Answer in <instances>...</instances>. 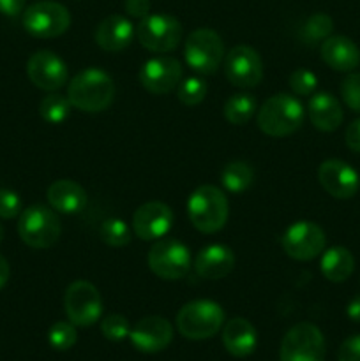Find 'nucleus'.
<instances>
[{
    "label": "nucleus",
    "instance_id": "1",
    "mask_svg": "<svg viewBox=\"0 0 360 361\" xmlns=\"http://www.w3.org/2000/svg\"><path fill=\"white\" fill-rule=\"evenodd\" d=\"M115 97V83L112 76L97 67L78 73L67 87L71 106L85 113L104 111Z\"/></svg>",
    "mask_w": 360,
    "mask_h": 361
},
{
    "label": "nucleus",
    "instance_id": "2",
    "mask_svg": "<svg viewBox=\"0 0 360 361\" xmlns=\"http://www.w3.org/2000/svg\"><path fill=\"white\" fill-rule=\"evenodd\" d=\"M306 109L302 102L289 94L272 95L258 111L256 122L261 133L272 137H284L302 127Z\"/></svg>",
    "mask_w": 360,
    "mask_h": 361
},
{
    "label": "nucleus",
    "instance_id": "3",
    "mask_svg": "<svg viewBox=\"0 0 360 361\" xmlns=\"http://www.w3.org/2000/svg\"><path fill=\"white\" fill-rule=\"evenodd\" d=\"M228 197L215 185L198 187L187 201V215L191 224L198 231L207 235L221 231L228 221Z\"/></svg>",
    "mask_w": 360,
    "mask_h": 361
},
{
    "label": "nucleus",
    "instance_id": "4",
    "mask_svg": "<svg viewBox=\"0 0 360 361\" xmlns=\"http://www.w3.org/2000/svg\"><path fill=\"white\" fill-rule=\"evenodd\" d=\"M176 330L189 341H205L217 334L224 323V310L212 300H194L176 314Z\"/></svg>",
    "mask_w": 360,
    "mask_h": 361
},
{
    "label": "nucleus",
    "instance_id": "5",
    "mask_svg": "<svg viewBox=\"0 0 360 361\" xmlns=\"http://www.w3.org/2000/svg\"><path fill=\"white\" fill-rule=\"evenodd\" d=\"M18 235L32 249H49L59 242L62 224L52 207L30 204L20 214Z\"/></svg>",
    "mask_w": 360,
    "mask_h": 361
},
{
    "label": "nucleus",
    "instance_id": "6",
    "mask_svg": "<svg viewBox=\"0 0 360 361\" xmlns=\"http://www.w3.org/2000/svg\"><path fill=\"white\" fill-rule=\"evenodd\" d=\"M187 66L200 74H214L224 60V42L210 28H198L191 32L184 46Z\"/></svg>",
    "mask_w": 360,
    "mask_h": 361
},
{
    "label": "nucleus",
    "instance_id": "7",
    "mask_svg": "<svg viewBox=\"0 0 360 361\" xmlns=\"http://www.w3.org/2000/svg\"><path fill=\"white\" fill-rule=\"evenodd\" d=\"M148 268L162 281H180L189 274L193 256L179 240H157L148 250Z\"/></svg>",
    "mask_w": 360,
    "mask_h": 361
},
{
    "label": "nucleus",
    "instance_id": "8",
    "mask_svg": "<svg viewBox=\"0 0 360 361\" xmlns=\"http://www.w3.org/2000/svg\"><path fill=\"white\" fill-rule=\"evenodd\" d=\"M21 21L25 30L34 37L52 39L67 32L71 25V14L60 2L41 0L25 9Z\"/></svg>",
    "mask_w": 360,
    "mask_h": 361
},
{
    "label": "nucleus",
    "instance_id": "9",
    "mask_svg": "<svg viewBox=\"0 0 360 361\" xmlns=\"http://www.w3.org/2000/svg\"><path fill=\"white\" fill-rule=\"evenodd\" d=\"M136 39L152 53H169L180 44L182 25L169 14H148L136 27Z\"/></svg>",
    "mask_w": 360,
    "mask_h": 361
},
{
    "label": "nucleus",
    "instance_id": "10",
    "mask_svg": "<svg viewBox=\"0 0 360 361\" xmlns=\"http://www.w3.org/2000/svg\"><path fill=\"white\" fill-rule=\"evenodd\" d=\"M281 361H323L325 337L313 323H299L289 328L281 342Z\"/></svg>",
    "mask_w": 360,
    "mask_h": 361
},
{
    "label": "nucleus",
    "instance_id": "11",
    "mask_svg": "<svg viewBox=\"0 0 360 361\" xmlns=\"http://www.w3.org/2000/svg\"><path fill=\"white\" fill-rule=\"evenodd\" d=\"M64 307L71 323L81 328L95 324L102 314L101 295L88 281H76L66 289Z\"/></svg>",
    "mask_w": 360,
    "mask_h": 361
},
{
    "label": "nucleus",
    "instance_id": "12",
    "mask_svg": "<svg viewBox=\"0 0 360 361\" xmlns=\"http://www.w3.org/2000/svg\"><path fill=\"white\" fill-rule=\"evenodd\" d=\"M286 256L295 261H311L320 256L327 245L325 231L311 221H299L289 226L281 238Z\"/></svg>",
    "mask_w": 360,
    "mask_h": 361
},
{
    "label": "nucleus",
    "instance_id": "13",
    "mask_svg": "<svg viewBox=\"0 0 360 361\" xmlns=\"http://www.w3.org/2000/svg\"><path fill=\"white\" fill-rule=\"evenodd\" d=\"M226 80L239 88H254L263 80V62L251 46H235L224 56Z\"/></svg>",
    "mask_w": 360,
    "mask_h": 361
},
{
    "label": "nucleus",
    "instance_id": "14",
    "mask_svg": "<svg viewBox=\"0 0 360 361\" xmlns=\"http://www.w3.org/2000/svg\"><path fill=\"white\" fill-rule=\"evenodd\" d=\"M27 74L32 85L44 92H56L69 80L67 63L48 49H39L28 59Z\"/></svg>",
    "mask_w": 360,
    "mask_h": 361
},
{
    "label": "nucleus",
    "instance_id": "15",
    "mask_svg": "<svg viewBox=\"0 0 360 361\" xmlns=\"http://www.w3.org/2000/svg\"><path fill=\"white\" fill-rule=\"evenodd\" d=\"M141 87L154 95H162L176 88L182 80V63L173 56H154L141 66L138 74Z\"/></svg>",
    "mask_w": 360,
    "mask_h": 361
},
{
    "label": "nucleus",
    "instance_id": "16",
    "mask_svg": "<svg viewBox=\"0 0 360 361\" xmlns=\"http://www.w3.org/2000/svg\"><path fill=\"white\" fill-rule=\"evenodd\" d=\"M173 226L172 208L161 201H148L133 214L134 235L145 242L164 238Z\"/></svg>",
    "mask_w": 360,
    "mask_h": 361
},
{
    "label": "nucleus",
    "instance_id": "17",
    "mask_svg": "<svg viewBox=\"0 0 360 361\" xmlns=\"http://www.w3.org/2000/svg\"><path fill=\"white\" fill-rule=\"evenodd\" d=\"M321 187L335 200H349L360 189V176L348 162L339 159L323 161L318 168Z\"/></svg>",
    "mask_w": 360,
    "mask_h": 361
},
{
    "label": "nucleus",
    "instance_id": "18",
    "mask_svg": "<svg viewBox=\"0 0 360 361\" xmlns=\"http://www.w3.org/2000/svg\"><path fill=\"white\" fill-rule=\"evenodd\" d=\"M131 344L141 353H159L173 341V326L161 316L143 317L129 334Z\"/></svg>",
    "mask_w": 360,
    "mask_h": 361
},
{
    "label": "nucleus",
    "instance_id": "19",
    "mask_svg": "<svg viewBox=\"0 0 360 361\" xmlns=\"http://www.w3.org/2000/svg\"><path fill=\"white\" fill-rule=\"evenodd\" d=\"M94 37L101 49L108 53H119L133 42V39L136 37V28L129 18L122 14H112L97 25Z\"/></svg>",
    "mask_w": 360,
    "mask_h": 361
},
{
    "label": "nucleus",
    "instance_id": "20",
    "mask_svg": "<svg viewBox=\"0 0 360 361\" xmlns=\"http://www.w3.org/2000/svg\"><path fill=\"white\" fill-rule=\"evenodd\" d=\"M235 268V254L228 245L212 243L203 247L194 257V270L201 279L219 281L229 275Z\"/></svg>",
    "mask_w": 360,
    "mask_h": 361
},
{
    "label": "nucleus",
    "instance_id": "21",
    "mask_svg": "<svg viewBox=\"0 0 360 361\" xmlns=\"http://www.w3.org/2000/svg\"><path fill=\"white\" fill-rule=\"evenodd\" d=\"M321 59L337 73H353L360 66V48L346 35H330L321 42Z\"/></svg>",
    "mask_w": 360,
    "mask_h": 361
},
{
    "label": "nucleus",
    "instance_id": "22",
    "mask_svg": "<svg viewBox=\"0 0 360 361\" xmlns=\"http://www.w3.org/2000/svg\"><path fill=\"white\" fill-rule=\"evenodd\" d=\"M307 116L309 122L321 133H332L339 129L342 123L344 113L337 99L328 92H316L309 97L307 102Z\"/></svg>",
    "mask_w": 360,
    "mask_h": 361
},
{
    "label": "nucleus",
    "instance_id": "23",
    "mask_svg": "<svg viewBox=\"0 0 360 361\" xmlns=\"http://www.w3.org/2000/svg\"><path fill=\"white\" fill-rule=\"evenodd\" d=\"M222 344L235 358H247L256 349L258 334L247 319L233 317L222 328Z\"/></svg>",
    "mask_w": 360,
    "mask_h": 361
},
{
    "label": "nucleus",
    "instance_id": "24",
    "mask_svg": "<svg viewBox=\"0 0 360 361\" xmlns=\"http://www.w3.org/2000/svg\"><path fill=\"white\" fill-rule=\"evenodd\" d=\"M49 207L60 214H78L87 207V192L74 180H56L48 187Z\"/></svg>",
    "mask_w": 360,
    "mask_h": 361
},
{
    "label": "nucleus",
    "instance_id": "25",
    "mask_svg": "<svg viewBox=\"0 0 360 361\" xmlns=\"http://www.w3.org/2000/svg\"><path fill=\"white\" fill-rule=\"evenodd\" d=\"M320 270L330 282H344L355 270V257L346 247H330L321 256Z\"/></svg>",
    "mask_w": 360,
    "mask_h": 361
},
{
    "label": "nucleus",
    "instance_id": "26",
    "mask_svg": "<svg viewBox=\"0 0 360 361\" xmlns=\"http://www.w3.org/2000/svg\"><path fill=\"white\" fill-rule=\"evenodd\" d=\"M254 180V171L247 162L233 161L222 168L221 183L228 192L242 194L251 187Z\"/></svg>",
    "mask_w": 360,
    "mask_h": 361
},
{
    "label": "nucleus",
    "instance_id": "27",
    "mask_svg": "<svg viewBox=\"0 0 360 361\" xmlns=\"http://www.w3.org/2000/svg\"><path fill=\"white\" fill-rule=\"evenodd\" d=\"M256 111V99L249 94H235L226 101L224 118L232 126H246Z\"/></svg>",
    "mask_w": 360,
    "mask_h": 361
},
{
    "label": "nucleus",
    "instance_id": "28",
    "mask_svg": "<svg viewBox=\"0 0 360 361\" xmlns=\"http://www.w3.org/2000/svg\"><path fill=\"white\" fill-rule=\"evenodd\" d=\"M71 101L67 99V95L56 94V92H49L41 102H39V113H41L42 120L53 126H59V123L66 122L69 118L71 113Z\"/></svg>",
    "mask_w": 360,
    "mask_h": 361
},
{
    "label": "nucleus",
    "instance_id": "29",
    "mask_svg": "<svg viewBox=\"0 0 360 361\" xmlns=\"http://www.w3.org/2000/svg\"><path fill=\"white\" fill-rule=\"evenodd\" d=\"M332 30H334L332 18L325 13H316L304 21L302 28H300V39L307 44H318L330 37Z\"/></svg>",
    "mask_w": 360,
    "mask_h": 361
},
{
    "label": "nucleus",
    "instance_id": "30",
    "mask_svg": "<svg viewBox=\"0 0 360 361\" xmlns=\"http://www.w3.org/2000/svg\"><path fill=\"white\" fill-rule=\"evenodd\" d=\"M99 238L109 247H124L133 238V231L122 219H106L99 228Z\"/></svg>",
    "mask_w": 360,
    "mask_h": 361
},
{
    "label": "nucleus",
    "instance_id": "31",
    "mask_svg": "<svg viewBox=\"0 0 360 361\" xmlns=\"http://www.w3.org/2000/svg\"><path fill=\"white\" fill-rule=\"evenodd\" d=\"M78 341V331L73 323L67 321H59L53 324L48 331V342L56 351H69Z\"/></svg>",
    "mask_w": 360,
    "mask_h": 361
},
{
    "label": "nucleus",
    "instance_id": "32",
    "mask_svg": "<svg viewBox=\"0 0 360 361\" xmlns=\"http://www.w3.org/2000/svg\"><path fill=\"white\" fill-rule=\"evenodd\" d=\"M208 85L205 83V80L201 78H187L182 83L179 85V101L186 106H196L200 102H203V99L207 97Z\"/></svg>",
    "mask_w": 360,
    "mask_h": 361
},
{
    "label": "nucleus",
    "instance_id": "33",
    "mask_svg": "<svg viewBox=\"0 0 360 361\" xmlns=\"http://www.w3.org/2000/svg\"><path fill=\"white\" fill-rule=\"evenodd\" d=\"M101 331L104 338L112 342H120L126 337H129L131 326L129 321L120 314H109L101 321Z\"/></svg>",
    "mask_w": 360,
    "mask_h": 361
},
{
    "label": "nucleus",
    "instance_id": "34",
    "mask_svg": "<svg viewBox=\"0 0 360 361\" xmlns=\"http://www.w3.org/2000/svg\"><path fill=\"white\" fill-rule=\"evenodd\" d=\"M289 88L293 90L295 95H313L318 87V78L316 74L311 73L307 69H296L289 74Z\"/></svg>",
    "mask_w": 360,
    "mask_h": 361
},
{
    "label": "nucleus",
    "instance_id": "35",
    "mask_svg": "<svg viewBox=\"0 0 360 361\" xmlns=\"http://www.w3.org/2000/svg\"><path fill=\"white\" fill-rule=\"evenodd\" d=\"M341 95L352 111L360 113V73H349L341 83Z\"/></svg>",
    "mask_w": 360,
    "mask_h": 361
},
{
    "label": "nucleus",
    "instance_id": "36",
    "mask_svg": "<svg viewBox=\"0 0 360 361\" xmlns=\"http://www.w3.org/2000/svg\"><path fill=\"white\" fill-rule=\"evenodd\" d=\"M21 212V197L14 190L0 189V219H14Z\"/></svg>",
    "mask_w": 360,
    "mask_h": 361
},
{
    "label": "nucleus",
    "instance_id": "37",
    "mask_svg": "<svg viewBox=\"0 0 360 361\" xmlns=\"http://www.w3.org/2000/svg\"><path fill=\"white\" fill-rule=\"evenodd\" d=\"M339 361H360V334L346 338L339 348Z\"/></svg>",
    "mask_w": 360,
    "mask_h": 361
},
{
    "label": "nucleus",
    "instance_id": "38",
    "mask_svg": "<svg viewBox=\"0 0 360 361\" xmlns=\"http://www.w3.org/2000/svg\"><path fill=\"white\" fill-rule=\"evenodd\" d=\"M126 13L133 18H147L150 14V0H126L124 2Z\"/></svg>",
    "mask_w": 360,
    "mask_h": 361
},
{
    "label": "nucleus",
    "instance_id": "39",
    "mask_svg": "<svg viewBox=\"0 0 360 361\" xmlns=\"http://www.w3.org/2000/svg\"><path fill=\"white\" fill-rule=\"evenodd\" d=\"M344 141L346 147H348L349 150L355 152V154H360V118L353 120V122L346 127Z\"/></svg>",
    "mask_w": 360,
    "mask_h": 361
},
{
    "label": "nucleus",
    "instance_id": "40",
    "mask_svg": "<svg viewBox=\"0 0 360 361\" xmlns=\"http://www.w3.org/2000/svg\"><path fill=\"white\" fill-rule=\"evenodd\" d=\"M27 0H0V14L6 16H18L25 9Z\"/></svg>",
    "mask_w": 360,
    "mask_h": 361
},
{
    "label": "nucleus",
    "instance_id": "41",
    "mask_svg": "<svg viewBox=\"0 0 360 361\" xmlns=\"http://www.w3.org/2000/svg\"><path fill=\"white\" fill-rule=\"evenodd\" d=\"M346 314H348V317L353 321V323H360V295L355 296V298L348 303V307H346Z\"/></svg>",
    "mask_w": 360,
    "mask_h": 361
},
{
    "label": "nucleus",
    "instance_id": "42",
    "mask_svg": "<svg viewBox=\"0 0 360 361\" xmlns=\"http://www.w3.org/2000/svg\"><path fill=\"white\" fill-rule=\"evenodd\" d=\"M9 275H11L9 263H7L6 257L0 256V289L7 284V281H9Z\"/></svg>",
    "mask_w": 360,
    "mask_h": 361
},
{
    "label": "nucleus",
    "instance_id": "43",
    "mask_svg": "<svg viewBox=\"0 0 360 361\" xmlns=\"http://www.w3.org/2000/svg\"><path fill=\"white\" fill-rule=\"evenodd\" d=\"M2 240H4V226L0 224V242H2Z\"/></svg>",
    "mask_w": 360,
    "mask_h": 361
}]
</instances>
